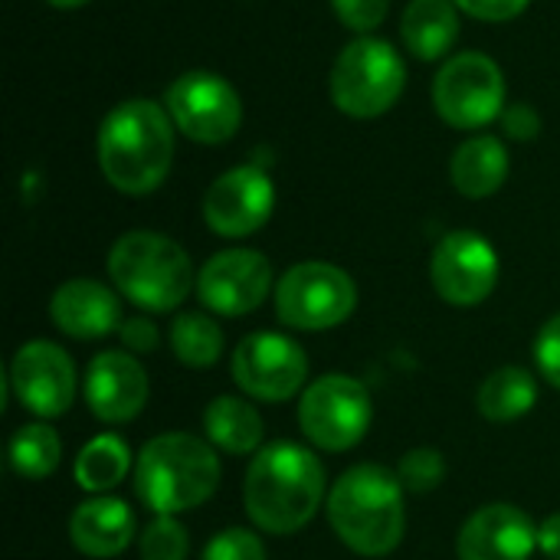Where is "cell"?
<instances>
[{
    "instance_id": "obj_1",
    "label": "cell",
    "mask_w": 560,
    "mask_h": 560,
    "mask_svg": "<svg viewBox=\"0 0 560 560\" xmlns=\"http://www.w3.org/2000/svg\"><path fill=\"white\" fill-rule=\"evenodd\" d=\"M174 161V121L151 98L115 105L98 128V167L105 180L131 197L164 184Z\"/></svg>"
},
{
    "instance_id": "obj_2",
    "label": "cell",
    "mask_w": 560,
    "mask_h": 560,
    "mask_svg": "<svg viewBox=\"0 0 560 560\" xmlns=\"http://www.w3.org/2000/svg\"><path fill=\"white\" fill-rule=\"evenodd\" d=\"M325 495V469L322 463L295 443L266 446L243 486L249 518L269 535H295L302 532Z\"/></svg>"
},
{
    "instance_id": "obj_3",
    "label": "cell",
    "mask_w": 560,
    "mask_h": 560,
    "mask_svg": "<svg viewBox=\"0 0 560 560\" xmlns=\"http://www.w3.org/2000/svg\"><path fill=\"white\" fill-rule=\"evenodd\" d=\"M328 518L335 535L354 555H390L407 528L400 476H394L384 466L348 469L328 495Z\"/></svg>"
},
{
    "instance_id": "obj_4",
    "label": "cell",
    "mask_w": 560,
    "mask_h": 560,
    "mask_svg": "<svg viewBox=\"0 0 560 560\" xmlns=\"http://www.w3.org/2000/svg\"><path fill=\"white\" fill-rule=\"evenodd\" d=\"M220 486V459L190 433L154 436L135 466V492L158 515H177L203 505Z\"/></svg>"
},
{
    "instance_id": "obj_5",
    "label": "cell",
    "mask_w": 560,
    "mask_h": 560,
    "mask_svg": "<svg viewBox=\"0 0 560 560\" xmlns=\"http://www.w3.org/2000/svg\"><path fill=\"white\" fill-rule=\"evenodd\" d=\"M108 276L118 292L144 312H174L194 285L187 253L151 230L125 233L112 246Z\"/></svg>"
},
{
    "instance_id": "obj_6",
    "label": "cell",
    "mask_w": 560,
    "mask_h": 560,
    "mask_svg": "<svg viewBox=\"0 0 560 560\" xmlns=\"http://www.w3.org/2000/svg\"><path fill=\"white\" fill-rule=\"evenodd\" d=\"M407 69L400 52L374 36H361L341 49L331 69V102L351 118L384 115L404 92Z\"/></svg>"
},
{
    "instance_id": "obj_7",
    "label": "cell",
    "mask_w": 560,
    "mask_h": 560,
    "mask_svg": "<svg viewBox=\"0 0 560 560\" xmlns=\"http://www.w3.org/2000/svg\"><path fill=\"white\" fill-rule=\"evenodd\" d=\"M354 279L331 262H299L276 285V312L282 325L299 331L335 328L354 312Z\"/></svg>"
},
{
    "instance_id": "obj_8",
    "label": "cell",
    "mask_w": 560,
    "mask_h": 560,
    "mask_svg": "<svg viewBox=\"0 0 560 560\" xmlns=\"http://www.w3.org/2000/svg\"><path fill=\"white\" fill-rule=\"evenodd\" d=\"M433 105L453 128L472 131L492 125L505 108V79L499 62L482 52H459L446 59L433 82Z\"/></svg>"
},
{
    "instance_id": "obj_9",
    "label": "cell",
    "mask_w": 560,
    "mask_h": 560,
    "mask_svg": "<svg viewBox=\"0 0 560 560\" xmlns=\"http://www.w3.org/2000/svg\"><path fill=\"white\" fill-rule=\"evenodd\" d=\"M302 433L328 453L351 450L364 440L371 427V397L368 387L345 374L318 377L299 404Z\"/></svg>"
},
{
    "instance_id": "obj_10",
    "label": "cell",
    "mask_w": 560,
    "mask_h": 560,
    "mask_svg": "<svg viewBox=\"0 0 560 560\" xmlns=\"http://www.w3.org/2000/svg\"><path fill=\"white\" fill-rule=\"evenodd\" d=\"M167 115L177 131L200 144H223L240 131V92L217 72H184L167 89Z\"/></svg>"
},
{
    "instance_id": "obj_11",
    "label": "cell",
    "mask_w": 560,
    "mask_h": 560,
    "mask_svg": "<svg viewBox=\"0 0 560 560\" xmlns=\"http://www.w3.org/2000/svg\"><path fill=\"white\" fill-rule=\"evenodd\" d=\"M308 377L305 351L276 331H256L233 351V381L256 400L282 404L302 390Z\"/></svg>"
},
{
    "instance_id": "obj_12",
    "label": "cell",
    "mask_w": 560,
    "mask_h": 560,
    "mask_svg": "<svg viewBox=\"0 0 560 560\" xmlns=\"http://www.w3.org/2000/svg\"><path fill=\"white\" fill-rule=\"evenodd\" d=\"M276 207V190L266 171L253 164L230 167L220 174L203 197V220L220 236H253L266 226Z\"/></svg>"
},
{
    "instance_id": "obj_13",
    "label": "cell",
    "mask_w": 560,
    "mask_h": 560,
    "mask_svg": "<svg viewBox=\"0 0 560 560\" xmlns=\"http://www.w3.org/2000/svg\"><path fill=\"white\" fill-rule=\"evenodd\" d=\"M433 285L450 305H479L499 282V256L489 240L472 230H456L433 253Z\"/></svg>"
},
{
    "instance_id": "obj_14",
    "label": "cell",
    "mask_w": 560,
    "mask_h": 560,
    "mask_svg": "<svg viewBox=\"0 0 560 560\" xmlns=\"http://www.w3.org/2000/svg\"><path fill=\"white\" fill-rule=\"evenodd\" d=\"M272 285V266L256 249H223L197 276L200 302L217 315H249Z\"/></svg>"
},
{
    "instance_id": "obj_15",
    "label": "cell",
    "mask_w": 560,
    "mask_h": 560,
    "mask_svg": "<svg viewBox=\"0 0 560 560\" xmlns=\"http://www.w3.org/2000/svg\"><path fill=\"white\" fill-rule=\"evenodd\" d=\"M16 400L36 417H62L75 400V364L52 341H30L10 364Z\"/></svg>"
},
{
    "instance_id": "obj_16",
    "label": "cell",
    "mask_w": 560,
    "mask_h": 560,
    "mask_svg": "<svg viewBox=\"0 0 560 560\" xmlns=\"http://www.w3.org/2000/svg\"><path fill=\"white\" fill-rule=\"evenodd\" d=\"M85 404L105 423H128L148 404V374L128 351H105L85 371Z\"/></svg>"
},
{
    "instance_id": "obj_17",
    "label": "cell",
    "mask_w": 560,
    "mask_h": 560,
    "mask_svg": "<svg viewBox=\"0 0 560 560\" xmlns=\"http://www.w3.org/2000/svg\"><path fill=\"white\" fill-rule=\"evenodd\" d=\"M538 528L515 505H486L459 532V560H528Z\"/></svg>"
},
{
    "instance_id": "obj_18",
    "label": "cell",
    "mask_w": 560,
    "mask_h": 560,
    "mask_svg": "<svg viewBox=\"0 0 560 560\" xmlns=\"http://www.w3.org/2000/svg\"><path fill=\"white\" fill-rule=\"evenodd\" d=\"M49 315L59 331L82 341L105 338L115 328H121V305L115 292L95 279H72L59 285L49 302Z\"/></svg>"
},
{
    "instance_id": "obj_19",
    "label": "cell",
    "mask_w": 560,
    "mask_h": 560,
    "mask_svg": "<svg viewBox=\"0 0 560 560\" xmlns=\"http://www.w3.org/2000/svg\"><path fill=\"white\" fill-rule=\"evenodd\" d=\"M135 538V515L121 499H92L69 518V541L85 558H118Z\"/></svg>"
},
{
    "instance_id": "obj_20",
    "label": "cell",
    "mask_w": 560,
    "mask_h": 560,
    "mask_svg": "<svg viewBox=\"0 0 560 560\" xmlns=\"http://www.w3.org/2000/svg\"><path fill=\"white\" fill-rule=\"evenodd\" d=\"M450 177H453V184H456V190L463 197H472V200L492 197L509 177V151H505V144L499 138H492V135L469 138L453 154Z\"/></svg>"
},
{
    "instance_id": "obj_21",
    "label": "cell",
    "mask_w": 560,
    "mask_h": 560,
    "mask_svg": "<svg viewBox=\"0 0 560 560\" xmlns=\"http://www.w3.org/2000/svg\"><path fill=\"white\" fill-rule=\"evenodd\" d=\"M400 33L417 59H440L459 36V13L453 0H410L400 16Z\"/></svg>"
},
{
    "instance_id": "obj_22",
    "label": "cell",
    "mask_w": 560,
    "mask_h": 560,
    "mask_svg": "<svg viewBox=\"0 0 560 560\" xmlns=\"http://www.w3.org/2000/svg\"><path fill=\"white\" fill-rule=\"evenodd\" d=\"M203 430L210 443H217L230 456L256 453L266 433L259 410L240 397H217L203 413Z\"/></svg>"
},
{
    "instance_id": "obj_23",
    "label": "cell",
    "mask_w": 560,
    "mask_h": 560,
    "mask_svg": "<svg viewBox=\"0 0 560 560\" xmlns=\"http://www.w3.org/2000/svg\"><path fill=\"white\" fill-rule=\"evenodd\" d=\"M538 400V384L525 368H499L479 387V410L492 423H512L525 417Z\"/></svg>"
},
{
    "instance_id": "obj_24",
    "label": "cell",
    "mask_w": 560,
    "mask_h": 560,
    "mask_svg": "<svg viewBox=\"0 0 560 560\" xmlns=\"http://www.w3.org/2000/svg\"><path fill=\"white\" fill-rule=\"evenodd\" d=\"M128 466H131V453H128L125 440L105 433V436H95L79 453V459H75V482L85 492H108V489H115L128 476Z\"/></svg>"
},
{
    "instance_id": "obj_25",
    "label": "cell",
    "mask_w": 560,
    "mask_h": 560,
    "mask_svg": "<svg viewBox=\"0 0 560 560\" xmlns=\"http://www.w3.org/2000/svg\"><path fill=\"white\" fill-rule=\"evenodd\" d=\"M171 348L187 368H210L223 354V331L213 318L200 312H184L171 325Z\"/></svg>"
},
{
    "instance_id": "obj_26",
    "label": "cell",
    "mask_w": 560,
    "mask_h": 560,
    "mask_svg": "<svg viewBox=\"0 0 560 560\" xmlns=\"http://www.w3.org/2000/svg\"><path fill=\"white\" fill-rule=\"evenodd\" d=\"M59 436L43 423L20 427L10 440V466L23 479H46L59 466Z\"/></svg>"
},
{
    "instance_id": "obj_27",
    "label": "cell",
    "mask_w": 560,
    "mask_h": 560,
    "mask_svg": "<svg viewBox=\"0 0 560 560\" xmlns=\"http://www.w3.org/2000/svg\"><path fill=\"white\" fill-rule=\"evenodd\" d=\"M187 532L177 525L174 515H158L148 532L141 535V558L144 560H184L187 558Z\"/></svg>"
},
{
    "instance_id": "obj_28",
    "label": "cell",
    "mask_w": 560,
    "mask_h": 560,
    "mask_svg": "<svg viewBox=\"0 0 560 560\" xmlns=\"http://www.w3.org/2000/svg\"><path fill=\"white\" fill-rule=\"evenodd\" d=\"M397 476H400L404 489H410V492H433L446 476V463H443L440 450L420 446V450H410L400 459Z\"/></svg>"
},
{
    "instance_id": "obj_29",
    "label": "cell",
    "mask_w": 560,
    "mask_h": 560,
    "mask_svg": "<svg viewBox=\"0 0 560 560\" xmlns=\"http://www.w3.org/2000/svg\"><path fill=\"white\" fill-rule=\"evenodd\" d=\"M200 560H266V548L253 532L226 528L203 548Z\"/></svg>"
},
{
    "instance_id": "obj_30",
    "label": "cell",
    "mask_w": 560,
    "mask_h": 560,
    "mask_svg": "<svg viewBox=\"0 0 560 560\" xmlns=\"http://www.w3.org/2000/svg\"><path fill=\"white\" fill-rule=\"evenodd\" d=\"M338 20L354 30V33H371L384 23L387 10H390V0H331Z\"/></svg>"
},
{
    "instance_id": "obj_31",
    "label": "cell",
    "mask_w": 560,
    "mask_h": 560,
    "mask_svg": "<svg viewBox=\"0 0 560 560\" xmlns=\"http://www.w3.org/2000/svg\"><path fill=\"white\" fill-rule=\"evenodd\" d=\"M535 358H538L541 374H545L555 387H560V315H555L551 322H545V328L538 331Z\"/></svg>"
},
{
    "instance_id": "obj_32",
    "label": "cell",
    "mask_w": 560,
    "mask_h": 560,
    "mask_svg": "<svg viewBox=\"0 0 560 560\" xmlns=\"http://www.w3.org/2000/svg\"><path fill=\"white\" fill-rule=\"evenodd\" d=\"M459 10H466L469 16L476 20H486V23H505V20H515L518 13H525V7L532 0H453Z\"/></svg>"
},
{
    "instance_id": "obj_33",
    "label": "cell",
    "mask_w": 560,
    "mask_h": 560,
    "mask_svg": "<svg viewBox=\"0 0 560 560\" xmlns=\"http://www.w3.org/2000/svg\"><path fill=\"white\" fill-rule=\"evenodd\" d=\"M121 341L125 348L138 351V354H148L158 348V328L148 322V318H131V322H121Z\"/></svg>"
},
{
    "instance_id": "obj_34",
    "label": "cell",
    "mask_w": 560,
    "mask_h": 560,
    "mask_svg": "<svg viewBox=\"0 0 560 560\" xmlns=\"http://www.w3.org/2000/svg\"><path fill=\"white\" fill-rule=\"evenodd\" d=\"M505 131L512 135V138H535L538 135V128H541V118L535 115V108L532 105H515V108H509L505 115Z\"/></svg>"
},
{
    "instance_id": "obj_35",
    "label": "cell",
    "mask_w": 560,
    "mask_h": 560,
    "mask_svg": "<svg viewBox=\"0 0 560 560\" xmlns=\"http://www.w3.org/2000/svg\"><path fill=\"white\" fill-rule=\"evenodd\" d=\"M538 548L551 560H560V515H551L541 528H538Z\"/></svg>"
},
{
    "instance_id": "obj_36",
    "label": "cell",
    "mask_w": 560,
    "mask_h": 560,
    "mask_svg": "<svg viewBox=\"0 0 560 560\" xmlns=\"http://www.w3.org/2000/svg\"><path fill=\"white\" fill-rule=\"evenodd\" d=\"M46 3L62 7V10H72V7H82V3H89V0H46Z\"/></svg>"
}]
</instances>
